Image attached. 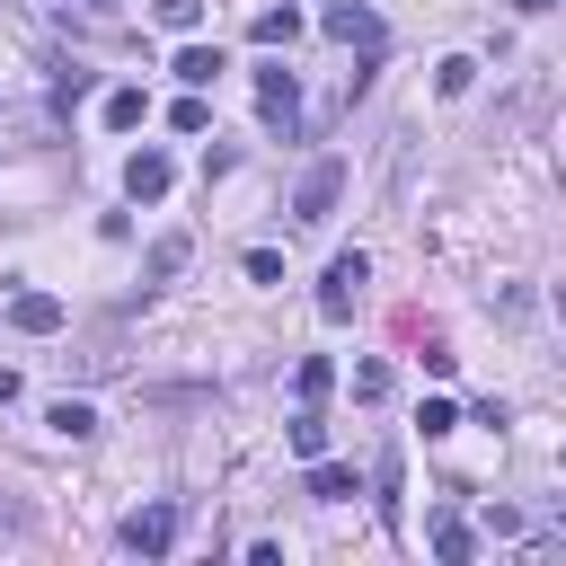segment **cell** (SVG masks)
<instances>
[{"instance_id":"22","label":"cell","mask_w":566,"mask_h":566,"mask_svg":"<svg viewBox=\"0 0 566 566\" xmlns=\"http://www.w3.org/2000/svg\"><path fill=\"white\" fill-rule=\"evenodd\" d=\"M9 398H18V371H9V363H0V407H9Z\"/></svg>"},{"instance_id":"23","label":"cell","mask_w":566,"mask_h":566,"mask_svg":"<svg viewBox=\"0 0 566 566\" xmlns=\"http://www.w3.org/2000/svg\"><path fill=\"white\" fill-rule=\"evenodd\" d=\"M513 9H531V18H539V9H557V0H513Z\"/></svg>"},{"instance_id":"11","label":"cell","mask_w":566,"mask_h":566,"mask_svg":"<svg viewBox=\"0 0 566 566\" xmlns=\"http://www.w3.org/2000/svg\"><path fill=\"white\" fill-rule=\"evenodd\" d=\"M310 495H318V504H345V495H354V469L318 451V469H310Z\"/></svg>"},{"instance_id":"14","label":"cell","mask_w":566,"mask_h":566,"mask_svg":"<svg viewBox=\"0 0 566 566\" xmlns=\"http://www.w3.org/2000/svg\"><path fill=\"white\" fill-rule=\"evenodd\" d=\"M248 35H256V44H292V35H301V9H256Z\"/></svg>"},{"instance_id":"17","label":"cell","mask_w":566,"mask_h":566,"mask_svg":"<svg viewBox=\"0 0 566 566\" xmlns=\"http://www.w3.org/2000/svg\"><path fill=\"white\" fill-rule=\"evenodd\" d=\"M469 548H478V539H469V531H460V522H442V531H433V557H442V566H460V557H469Z\"/></svg>"},{"instance_id":"4","label":"cell","mask_w":566,"mask_h":566,"mask_svg":"<svg viewBox=\"0 0 566 566\" xmlns=\"http://www.w3.org/2000/svg\"><path fill=\"white\" fill-rule=\"evenodd\" d=\"M168 539H177V513H168V504L124 513V548H133V557H168Z\"/></svg>"},{"instance_id":"21","label":"cell","mask_w":566,"mask_h":566,"mask_svg":"<svg viewBox=\"0 0 566 566\" xmlns=\"http://www.w3.org/2000/svg\"><path fill=\"white\" fill-rule=\"evenodd\" d=\"M195 18H203V0H159V27H177V35H186Z\"/></svg>"},{"instance_id":"16","label":"cell","mask_w":566,"mask_h":566,"mask_svg":"<svg viewBox=\"0 0 566 566\" xmlns=\"http://www.w3.org/2000/svg\"><path fill=\"white\" fill-rule=\"evenodd\" d=\"M469 80H478V62H469V53H451V62H433V88H442V97H469Z\"/></svg>"},{"instance_id":"3","label":"cell","mask_w":566,"mask_h":566,"mask_svg":"<svg viewBox=\"0 0 566 566\" xmlns=\"http://www.w3.org/2000/svg\"><path fill=\"white\" fill-rule=\"evenodd\" d=\"M318 27H327L336 44H363V53H380V18H371L363 0H327V9H318Z\"/></svg>"},{"instance_id":"8","label":"cell","mask_w":566,"mask_h":566,"mask_svg":"<svg viewBox=\"0 0 566 566\" xmlns=\"http://www.w3.org/2000/svg\"><path fill=\"white\" fill-rule=\"evenodd\" d=\"M168 71H177L186 88H212V80H221V53H212V44H186V53L168 62Z\"/></svg>"},{"instance_id":"1","label":"cell","mask_w":566,"mask_h":566,"mask_svg":"<svg viewBox=\"0 0 566 566\" xmlns=\"http://www.w3.org/2000/svg\"><path fill=\"white\" fill-rule=\"evenodd\" d=\"M363 283H371V256H363V248H345V256L327 265V283H318V318H327V327H345V318H354V301H363Z\"/></svg>"},{"instance_id":"15","label":"cell","mask_w":566,"mask_h":566,"mask_svg":"<svg viewBox=\"0 0 566 566\" xmlns=\"http://www.w3.org/2000/svg\"><path fill=\"white\" fill-rule=\"evenodd\" d=\"M292 451H301V460H318V451H327V416H318V407H301V416H292Z\"/></svg>"},{"instance_id":"24","label":"cell","mask_w":566,"mask_h":566,"mask_svg":"<svg viewBox=\"0 0 566 566\" xmlns=\"http://www.w3.org/2000/svg\"><path fill=\"white\" fill-rule=\"evenodd\" d=\"M88 9H115V0H88Z\"/></svg>"},{"instance_id":"18","label":"cell","mask_w":566,"mask_h":566,"mask_svg":"<svg viewBox=\"0 0 566 566\" xmlns=\"http://www.w3.org/2000/svg\"><path fill=\"white\" fill-rule=\"evenodd\" d=\"M168 124H177V133H203V124H212V106H203V97H177V106H168Z\"/></svg>"},{"instance_id":"7","label":"cell","mask_w":566,"mask_h":566,"mask_svg":"<svg viewBox=\"0 0 566 566\" xmlns=\"http://www.w3.org/2000/svg\"><path fill=\"white\" fill-rule=\"evenodd\" d=\"M9 327H18V336H53V327H62V301H53V292H18V301H9Z\"/></svg>"},{"instance_id":"5","label":"cell","mask_w":566,"mask_h":566,"mask_svg":"<svg viewBox=\"0 0 566 566\" xmlns=\"http://www.w3.org/2000/svg\"><path fill=\"white\" fill-rule=\"evenodd\" d=\"M168 177H177V168H168V150H133V159H124V195H133V203H159V195H168Z\"/></svg>"},{"instance_id":"13","label":"cell","mask_w":566,"mask_h":566,"mask_svg":"<svg viewBox=\"0 0 566 566\" xmlns=\"http://www.w3.org/2000/svg\"><path fill=\"white\" fill-rule=\"evenodd\" d=\"M327 380H336V363H327V354H301V371H292L301 407H318V398H327Z\"/></svg>"},{"instance_id":"19","label":"cell","mask_w":566,"mask_h":566,"mask_svg":"<svg viewBox=\"0 0 566 566\" xmlns=\"http://www.w3.org/2000/svg\"><path fill=\"white\" fill-rule=\"evenodd\" d=\"M354 398H389V363H354Z\"/></svg>"},{"instance_id":"9","label":"cell","mask_w":566,"mask_h":566,"mask_svg":"<svg viewBox=\"0 0 566 566\" xmlns=\"http://www.w3.org/2000/svg\"><path fill=\"white\" fill-rule=\"evenodd\" d=\"M97 115H106V133H133V124L150 115V97H142V88H106V106H97Z\"/></svg>"},{"instance_id":"10","label":"cell","mask_w":566,"mask_h":566,"mask_svg":"<svg viewBox=\"0 0 566 566\" xmlns=\"http://www.w3.org/2000/svg\"><path fill=\"white\" fill-rule=\"evenodd\" d=\"M44 424H53L62 442H88V433H97V407H88V398H62V407H53Z\"/></svg>"},{"instance_id":"12","label":"cell","mask_w":566,"mask_h":566,"mask_svg":"<svg viewBox=\"0 0 566 566\" xmlns=\"http://www.w3.org/2000/svg\"><path fill=\"white\" fill-rule=\"evenodd\" d=\"M177 265H186V230H168V239L142 256V274H150V283H177Z\"/></svg>"},{"instance_id":"20","label":"cell","mask_w":566,"mask_h":566,"mask_svg":"<svg viewBox=\"0 0 566 566\" xmlns=\"http://www.w3.org/2000/svg\"><path fill=\"white\" fill-rule=\"evenodd\" d=\"M416 424H424V433H451V424H460V407H451V398H424V416H416Z\"/></svg>"},{"instance_id":"2","label":"cell","mask_w":566,"mask_h":566,"mask_svg":"<svg viewBox=\"0 0 566 566\" xmlns=\"http://www.w3.org/2000/svg\"><path fill=\"white\" fill-rule=\"evenodd\" d=\"M256 115H265L274 133H292V124H301V80H292L283 62H265V71H256Z\"/></svg>"},{"instance_id":"6","label":"cell","mask_w":566,"mask_h":566,"mask_svg":"<svg viewBox=\"0 0 566 566\" xmlns=\"http://www.w3.org/2000/svg\"><path fill=\"white\" fill-rule=\"evenodd\" d=\"M336 186H345V168H336V159H318V168L301 177V195H292V212H301V221H327V212H336Z\"/></svg>"}]
</instances>
